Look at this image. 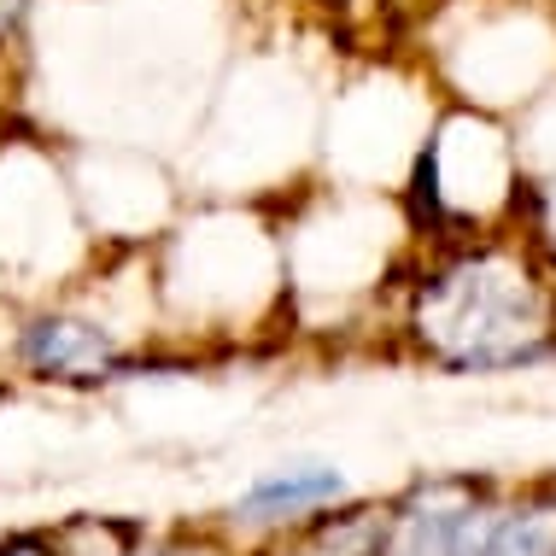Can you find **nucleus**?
Returning a JSON list of instances; mask_svg holds the SVG:
<instances>
[{
    "label": "nucleus",
    "mask_w": 556,
    "mask_h": 556,
    "mask_svg": "<svg viewBox=\"0 0 556 556\" xmlns=\"http://www.w3.org/2000/svg\"><path fill=\"white\" fill-rule=\"evenodd\" d=\"M24 364L36 375H59V381H88V375H112L117 369V345L106 328L83 323V317H41L24 328Z\"/></svg>",
    "instance_id": "2"
},
{
    "label": "nucleus",
    "mask_w": 556,
    "mask_h": 556,
    "mask_svg": "<svg viewBox=\"0 0 556 556\" xmlns=\"http://www.w3.org/2000/svg\"><path fill=\"white\" fill-rule=\"evenodd\" d=\"M328 498H340V475L334 469H288V475H269L258 480V486L240 498L235 516H247V521H269V516H293V509H311V504H328Z\"/></svg>",
    "instance_id": "3"
},
{
    "label": "nucleus",
    "mask_w": 556,
    "mask_h": 556,
    "mask_svg": "<svg viewBox=\"0 0 556 556\" xmlns=\"http://www.w3.org/2000/svg\"><path fill=\"white\" fill-rule=\"evenodd\" d=\"M0 556H36V551H24V545H12V551H0Z\"/></svg>",
    "instance_id": "6"
},
{
    "label": "nucleus",
    "mask_w": 556,
    "mask_h": 556,
    "mask_svg": "<svg viewBox=\"0 0 556 556\" xmlns=\"http://www.w3.org/2000/svg\"><path fill=\"white\" fill-rule=\"evenodd\" d=\"M480 556H556V516L551 509H533V516L504 521Z\"/></svg>",
    "instance_id": "4"
},
{
    "label": "nucleus",
    "mask_w": 556,
    "mask_h": 556,
    "mask_svg": "<svg viewBox=\"0 0 556 556\" xmlns=\"http://www.w3.org/2000/svg\"><path fill=\"white\" fill-rule=\"evenodd\" d=\"M422 334L457 369L521 364L545 340V299H539L528 269L469 258L463 269H445L422 293Z\"/></svg>",
    "instance_id": "1"
},
{
    "label": "nucleus",
    "mask_w": 556,
    "mask_h": 556,
    "mask_svg": "<svg viewBox=\"0 0 556 556\" xmlns=\"http://www.w3.org/2000/svg\"><path fill=\"white\" fill-rule=\"evenodd\" d=\"M18 7H24V0H0V36H7L12 18H18Z\"/></svg>",
    "instance_id": "5"
}]
</instances>
